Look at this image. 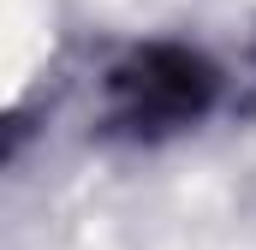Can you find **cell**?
<instances>
[{
  "label": "cell",
  "instance_id": "obj_1",
  "mask_svg": "<svg viewBox=\"0 0 256 250\" xmlns=\"http://www.w3.org/2000/svg\"><path fill=\"white\" fill-rule=\"evenodd\" d=\"M220 108V66L191 42H131L102 72V131L120 143L185 137Z\"/></svg>",
  "mask_w": 256,
  "mask_h": 250
}]
</instances>
